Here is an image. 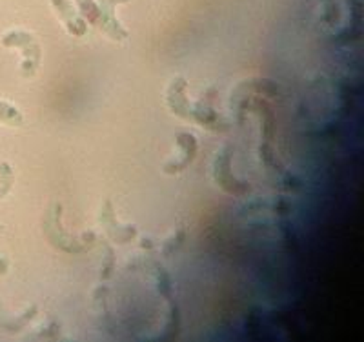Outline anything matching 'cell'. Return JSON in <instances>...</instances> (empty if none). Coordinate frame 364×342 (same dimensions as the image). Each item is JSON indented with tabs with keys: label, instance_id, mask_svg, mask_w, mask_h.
Returning a JSON list of instances; mask_svg holds the SVG:
<instances>
[{
	"label": "cell",
	"instance_id": "obj_3",
	"mask_svg": "<svg viewBox=\"0 0 364 342\" xmlns=\"http://www.w3.org/2000/svg\"><path fill=\"white\" fill-rule=\"evenodd\" d=\"M0 120L6 124H11V126H18L22 122V115L18 113L17 107L0 100Z\"/></svg>",
	"mask_w": 364,
	"mask_h": 342
},
{
	"label": "cell",
	"instance_id": "obj_2",
	"mask_svg": "<svg viewBox=\"0 0 364 342\" xmlns=\"http://www.w3.org/2000/svg\"><path fill=\"white\" fill-rule=\"evenodd\" d=\"M53 2V8L57 9L58 17L63 18V22L66 24L68 31L73 35H84L86 31V22L77 15V11L73 9L71 0H51Z\"/></svg>",
	"mask_w": 364,
	"mask_h": 342
},
{
	"label": "cell",
	"instance_id": "obj_4",
	"mask_svg": "<svg viewBox=\"0 0 364 342\" xmlns=\"http://www.w3.org/2000/svg\"><path fill=\"white\" fill-rule=\"evenodd\" d=\"M9 188H11V177H8V178H6V181H4V178H2V181H0V198L4 197L6 193H8Z\"/></svg>",
	"mask_w": 364,
	"mask_h": 342
},
{
	"label": "cell",
	"instance_id": "obj_1",
	"mask_svg": "<svg viewBox=\"0 0 364 342\" xmlns=\"http://www.w3.org/2000/svg\"><path fill=\"white\" fill-rule=\"evenodd\" d=\"M122 2H128V0H99V22H97V26H100L112 38L126 37V31L120 28L119 21L113 15L115 6L122 4Z\"/></svg>",
	"mask_w": 364,
	"mask_h": 342
}]
</instances>
